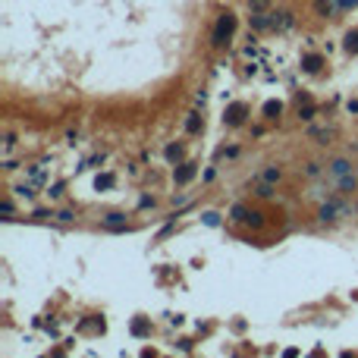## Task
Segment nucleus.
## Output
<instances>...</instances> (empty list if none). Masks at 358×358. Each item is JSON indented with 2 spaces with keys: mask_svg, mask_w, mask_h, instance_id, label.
Returning <instances> with one entry per match:
<instances>
[{
  "mask_svg": "<svg viewBox=\"0 0 358 358\" xmlns=\"http://www.w3.org/2000/svg\"><path fill=\"white\" fill-rule=\"evenodd\" d=\"M236 25H239V19H236V13H220L217 16V25H214V38H211V44L214 47H226L230 44V38L236 35Z\"/></svg>",
  "mask_w": 358,
  "mask_h": 358,
  "instance_id": "f257e3e1",
  "label": "nucleus"
},
{
  "mask_svg": "<svg viewBox=\"0 0 358 358\" xmlns=\"http://www.w3.org/2000/svg\"><path fill=\"white\" fill-rule=\"evenodd\" d=\"M245 117H249V104L236 101V104H230V107H226V113H223V123H226V126H242V123H245Z\"/></svg>",
  "mask_w": 358,
  "mask_h": 358,
  "instance_id": "f03ea898",
  "label": "nucleus"
},
{
  "mask_svg": "<svg viewBox=\"0 0 358 358\" xmlns=\"http://www.w3.org/2000/svg\"><path fill=\"white\" fill-rule=\"evenodd\" d=\"M195 173H198L195 163H179V167L173 170V182H176V185H185V182L195 179Z\"/></svg>",
  "mask_w": 358,
  "mask_h": 358,
  "instance_id": "7ed1b4c3",
  "label": "nucleus"
},
{
  "mask_svg": "<svg viewBox=\"0 0 358 358\" xmlns=\"http://www.w3.org/2000/svg\"><path fill=\"white\" fill-rule=\"evenodd\" d=\"M339 214H346V207H343V204H336V201L324 204V207H320V211H317V217H320V220H336Z\"/></svg>",
  "mask_w": 358,
  "mask_h": 358,
  "instance_id": "20e7f679",
  "label": "nucleus"
},
{
  "mask_svg": "<svg viewBox=\"0 0 358 358\" xmlns=\"http://www.w3.org/2000/svg\"><path fill=\"white\" fill-rule=\"evenodd\" d=\"M320 66H324V57L320 53H305L301 57V69L305 72H320Z\"/></svg>",
  "mask_w": 358,
  "mask_h": 358,
  "instance_id": "39448f33",
  "label": "nucleus"
},
{
  "mask_svg": "<svg viewBox=\"0 0 358 358\" xmlns=\"http://www.w3.org/2000/svg\"><path fill=\"white\" fill-rule=\"evenodd\" d=\"M151 333V320L148 317H135V320H132V336H148Z\"/></svg>",
  "mask_w": 358,
  "mask_h": 358,
  "instance_id": "423d86ee",
  "label": "nucleus"
},
{
  "mask_svg": "<svg viewBox=\"0 0 358 358\" xmlns=\"http://www.w3.org/2000/svg\"><path fill=\"white\" fill-rule=\"evenodd\" d=\"M330 173H333V176H346V173H352V163L339 157V160H333V163H330Z\"/></svg>",
  "mask_w": 358,
  "mask_h": 358,
  "instance_id": "0eeeda50",
  "label": "nucleus"
},
{
  "mask_svg": "<svg viewBox=\"0 0 358 358\" xmlns=\"http://www.w3.org/2000/svg\"><path fill=\"white\" fill-rule=\"evenodd\" d=\"M343 47H346V53H358V29L346 32V41H343Z\"/></svg>",
  "mask_w": 358,
  "mask_h": 358,
  "instance_id": "6e6552de",
  "label": "nucleus"
},
{
  "mask_svg": "<svg viewBox=\"0 0 358 358\" xmlns=\"http://www.w3.org/2000/svg\"><path fill=\"white\" fill-rule=\"evenodd\" d=\"M104 223H107V226H113V230H129L123 214H107V217H104Z\"/></svg>",
  "mask_w": 358,
  "mask_h": 358,
  "instance_id": "1a4fd4ad",
  "label": "nucleus"
},
{
  "mask_svg": "<svg viewBox=\"0 0 358 358\" xmlns=\"http://www.w3.org/2000/svg\"><path fill=\"white\" fill-rule=\"evenodd\" d=\"M280 113H283V104L280 101H267V104H264V117H267V120H277Z\"/></svg>",
  "mask_w": 358,
  "mask_h": 358,
  "instance_id": "9d476101",
  "label": "nucleus"
},
{
  "mask_svg": "<svg viewBox=\"0 0 358 358\" xmlns=\"http://www.w3.org/2000/svg\"><path fill=\"white\" fill-rule=\"evenodd\" d=\"M339 188H343V192H355V188H358V179H355V173L339 176Z\"/></svg>",
  "mask_w": 358,
  "mask_h": 358,
  "instance_id": "9b49d317",
  "label": "nucleus"
},
{
  "mask_svg": "<svg viewBox=\"0 0 358 358\" xmlns=\"http://www.w3.org/2000/svg\"><path fill=\"white\" fill-rule=\"evenodd\" d=\"M314 113H317V107H314L311 101H305V107L298 104V117H301V120H314Z\"/></svg>",
  "mask_w": 358,
  "mask_h": 358,
  "instance_id": "f8f14e48",
  "label": "nucleus"
},
{
  "mask_svg": "<svg viewBox=\"0 0 358 358\" xmlns=\"http://www.w3.org/2000/svg\"><path fill=\"white\" fill-rule=\"evenodd\" d=\"M249 207H245V204H233V220H239V223H245V220H249Z\"/></svg>",
  "mask_w": 358,
  "mask_h": 358,
  "instance_id": "ddd939ff",
  "label": "nucleus"
},
{
  "mask_svg": "<svg viewBox=\"0 0 358 358\" xmlns=\"http://www.w3.org/2000/svg\"><path fill=\"white\" fill-rule=\"evenodd\" d=\"M255 195H258V198H270V195H273V182H267V179H264V182L255 188Z\"/></svg>",
  "mask_w": 358,
  "mask_h": 358,
  "instance_id": "4468645a",
  "label": "nucleus"
},
{
  "mask_svg": "<svg viewBox=\"0 0 358 358\" xmlns=\"http://www.w3.org/2000/svg\"><path fill=\"white\" fill-rule=\"evenodd\" d=\"M185 129H188V132H198V129H201V117H198V113H188Z\"/></svg>",
  "mask_w": 358,
  "mask_h": 358,
  "instance_id": "2eb2a0df",
  "label": "nucleus"
},
{
  "mask_svg": "<svg viewBox=\"0 0 358 358\" xmlns=\"http://www.w3.org/2000/svg\"><path fill=\"white\" fill-rule=\"evenodd\" d=\"M94 185H98V192H101V188H110V185H113V173L98 176V179H94Z\"/></svg>",
  "mask_w": 358,
  "mask_h": 358,
  "instance_id": "dca6fc26",
  "label": "nucleus"
},
{
  "mask_svg": "<svg viewBox=\"0 0 358 358\" xmlns=\"http://www.w3.org/2000/svg\"><path fill=\"white\" fill-rule=\"evenodd\" d=\"M182 157V145H170L167 148V160H179Z\"/></svg>",
  "mask_w": 358,
  "mask_h": 358,
  "instance_id": "f3484780",
  "label": "nucleus"
},
{
  "mask_svg": "<svg viewBox=\"0 0 358 358\" xmlns=\"http://www.w3.org/2000/svg\"><path fill=\"white\" fill-rule=\"evenodd\" d=\"M267 4H270V0H249L252 13H264V10H267Z\"/></svg>",
  "mask_w": 358,
  "mask_h": 358,
  "instance_id": "a211bd4d",
  "label": "nucleus"
},
{
  "mask_svg": "<svg viewBox=\"0 0 358 358\" xmlns=\"http://www.w3.org/2000/svg\"><path fill=\"white\" fill-rule=\"evenodd\" d=\"M283 173H280V167H270V170H264V179H267V182H277Z\"/></svg>",
  "mask_w": 358,
  "mask_h": 358,
  "instance_id": "6ab92c4d",
  "label": "nucleus"
},
{
  "mask_svg": "<svg viewBox=\"0 0 358 358\" xmlns=\"http://www.w3.org/2000/svg\"><path fill=\"white\" fill-rule=\"evenodd\" d=\"M204 223H207V226H217L220 217H217V214H204Z\"/></svg>",
  "mask_w": 358,
  "mask_h": 358,
  "instance_id": "aec40b11",
  "label": "nucleus"
},
{
  "mask_svg": "<svg viewBox=\"0 0 358 358\" xmlns=\"http://www.w3.org/2000/svg\"><path fill=\"white\" fill-rule=\"evenodd\" d=\"M339 7H343V10H355L358 0H339Z\"/></svg>",
  "mask_w": 358,
  "mask_h": 358,
  "instance_id": "412c9836",
  "label": "nucleus"
},
{
  "mask_svg": "<svg viewBox=\"0 0 358 358\" xmlns=\"http://www.w3.org/2000/svg\"><path fill=\"white\" fill-rule=\"evenodd\" d=\"M317 13H330V4H327V0H317Z\"/></svg>",
  "mask_w": 358,
  "mask_h": 358,
  "instance_id": "4be33fe9",
  "label": "nucleus"
},
{
  "mask_svg": "<svg viewBox=\"0 0 358 358\" xmlns=\"http://www.w3.org/2000/svg\"><path fill=\"white\" fill-rule=\"evenodd\" d=\"M346 107H349V113H358V101H349Z\"/></svg>",
  "mask_w": 358,
  "mask_h": 358,
  "instance_id": "5701e85b",
  "label": "nucleus"
}]
</instances>
